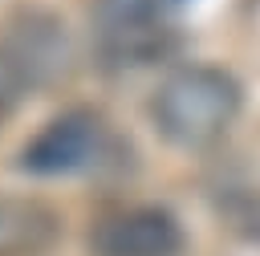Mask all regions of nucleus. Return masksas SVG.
<instances>
[{
  "mask_svg": "<svg viewBox=\"0 0 260 256\" xmlns=\"http://www.w3.org/2000/svg\"><path fill=\"white\" fill-rule=\"evenodd\" d=\"M236 114H240V81L215 65L175 69L150 102L158 134L183 150H199L223 138Z\"/></svg>",
  "mask_w": 260,
  "mask_h": 256,
  "instance_id": "f257e3e1",
  "label": "nucleus"
},
{
  "mask_svg": "<svg viewBox=\"0 0 260 256\" xmlns=\"http://www.w3.org/2000/svg\"><path fill=\"white\" fill-rule=\"evenodd\" d=\"M0 65L24 89H45L69 69V33L53 12L24 8L0 33Z\"/></svg>",
  "mask_w": 260,
  "mask_h": 256,
  "instance_id": "f03ea898",
  "label": "nucleus"
},
{
  "mask_svg": "<svg viewBox=\"0 0 260 256\" xmlns=\"http://www.w3.org/2000/svg\"><path fill=\"white\" fill-rule=\"evenodd\" d=\"M89 20L98 53L118 69L150 65L171 49V28L162 20L158 0H93Z\"/></svg>",
  "mask_w": 260,
  "mask_h": 256,
  "instance_id": "7ed1b4c3",
  "label": "nucleus"
},
{
  "mask_svg": "<svg viewBox=\"0 0 260 256\" xmlns=\"http://www.w3.org/2000/svg\"><path fill=\"white\" fill-rule=\"evenodd\" d=\"M106 142H110V130L102 114L65 110L20 150V167L32 175H73L93 167L106 154Z\"/></svg>",
  "mask_w": 260,
  "mask_h": 256,
  "instance_id": "20e7f679",
  "label": "nucleus"
},
{
  "mask_svg": "<svg viewBox=\"0 0 260 256\" xmlns=\"http://www.w3.org/2000/svg\"><path fill=\"white\" fill-rule=\"evenodd\" d=\"M93 256H183V228L167 207H130L106 215L89 236Z\"/></svg>",
  "mask_w": 260,
  "mask_h": 256,
  "instance_id": "39448f33",
  "label": "nucleus"
},
{
  "mask_svg": "<svg viewBox=\"0 0 260 256\" xmlns=\"http://www.w3.org/2000/svg\"><path fill=\"white\" fill-rule=\"evenodd\" d=\"M61 236V215L24 195H0V256H45Z\"/></svg>",
  "mask_w": 260,
  "mask_h": 256,
  "instance_id": "423d86ee",
  "label": "nucleus"
},
{
  "mask_svg": "<svg viewBox=\"0 0 260 256\" xmlns=\"http://www.w3.org/2000/svg\"><path fill=\"white\" fill-rule=\"evenodd\" d=\"M20 98H24V89H20V85L4 73V65H0V126L12 118V110L20 106Z\"/></svg>",
  "mask_w": 260,
  "mask_h": 256,
  "instance_id": "0eeeda50",
  "label": "nucleus"
}]
</instances>
